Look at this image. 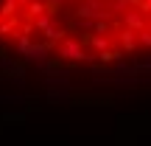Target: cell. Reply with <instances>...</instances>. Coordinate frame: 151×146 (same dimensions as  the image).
<instances>
[{
    "label": "cell",
    "mask_w": 151,
    "mask_h": 146,
    "mask_svg": "<svg viewBox=\"0 0 151 146\" xmlns=\"http://www.w3.org/2000/svg\"><path fill=\"white\" fill-rule=\"evenodd\" d=\"M0 48L45 68L151 56V0H0Z\"/></svg>",
    "instance_id": "cell-1"
}]
</instances>
